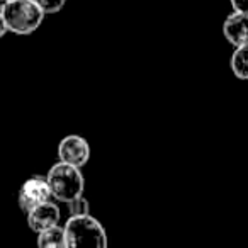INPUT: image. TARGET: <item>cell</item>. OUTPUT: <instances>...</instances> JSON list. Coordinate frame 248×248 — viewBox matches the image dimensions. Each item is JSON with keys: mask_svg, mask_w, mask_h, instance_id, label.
<instances>
[{"mask_svg": "<svg viewBox=\"0 0 248 248\" xmlns=\"http://www.w3.org/2000/svg\"><path fill=\"white\" fill-rule=\"evenodd\" d=\"M68 248H106L107 233L100 221L92 214L68 216L65 223Z\"/></svg>", "mask_w": 248, "mask_h": 248, "instance_id": "obj_1", "label": "cell"}, {"mask_svg": "<svg viewBox=\"0 0 248 248\" xmlns=\"http://www.w3.org/2000/svg\"><path fill=\"white\" fill-rule=\"evenodd\" d=\"M9 32L17 36H29L39 29L45 21V12L34 0H9L2 7Z\"/></svg>", "mask_w": 248, "mask_h": 248, "instance_id": "obj_2", "label": "cell"}, {"mask_svg": "<svg viewBox=\"0 0 248 248\" xmlns=\"http://www.w3.org/2000/svg\"><path fill=\"white\" fill-rule=\"evenodd\" d=\"M51 196L56 202H70L75 197L82 196L85 190V179L78 167L65 162H56L46 173Z\"/></svg>", "mask_w": 248, "mask_h": 248, "instance_id": "obj_3", "label": "cell"}, {"mask_svg": "<svg viewBox=\"0 0 248 248\" xmlns=\"http://www.w3.org/2000/svg\"><path fill=\"white\" fill-rule=\"evenodd\" d=\"M49 199H53V196L46 175H32L26 179L17 194V204L24 214Z\"/></svg>", "mask_w": 248, "mask_h": 248, "instance_id": "obj_4", "label": "cell"}, {"mask_svg": "<svg viewBox=\"0 0 248 248\" xmlns=\"http://www.w3.org/2000/svg\"><path fill=\"white\" fill-rule=\"evenodd\" d=\"M90 158V145L83 136L68 135L58 145V160L82 169Z\"/></svg>", "mask_w": 248, "mask_h": 248, "instance_id": "obj_5", "label": "cell"}, {"mask_svg": "<svg viewBox=\"0 0 248 248\" xmlns=\"http://www.w3.org/2000/svg\"><path fill=\"white\" fill-rule=\"evenodd\" d=\"M60 219H62V211H60L55 199L45 201V202H41L39 206H36L34 209H31L26 214L29 230L34 231L36 234L60 224Z\"/></svg>", "mask_w": 248, "mask_h": 248, "instance_id": "obj_6", "label": "cell"}, {"mask_svg": "<svg viewBox=\"0 0 248 248\" xmlns=\"http://www.w3.org/2000/svg\"><path fill=\"white\" fill-rule=\"evenodd\" d=\"M223 34L230 45H248V14L233 11L223 22Z\"/></svg>", "mask_w": 248, "mask_h": 248, "instance_id": "obj_7", "label": "cell"}, {"mask_svg": "<svg viewBox=\"0 0 248 248\" xmlns=\"http://www.w3.org/2000/svg\"><path fill=\"white\" fill-rule=\"evenodd\" d=\"M38 245L41 248H66V234L65 226H51L48 230L38 233Z\"/></svg>", "mask_w": 248, "mask_h": 248, "instance_id": "obj_8", "label": "cell"}, {"mask_svg": "<svg viewBox=\"0 0 248 248\" xmlns=\"http://www.w3.org/2000/svg\"><path fill=\"white\" fill-rule=\"evenodd\" d=\"M231 72L236 78L248 80V45L236 46L230 60Z\"/></svg>", "mask_w": 248, "mask_h": 248, "instance_id": "obj_9", "label": "cell"}, {"mask_svg": "<svg viewBox=\"0 0 248 248\" xmlns=\"http://www.w3.org/2000/svg\"><path fill=\"white\" fill-rule=\"evenodd\" d=\"M68 206V214L70 216H82V214H90V204L87 201V197L78 196L75 199H72L70 202H66Z\"/></svg>", "mask_w": 248, "mask_h": 248, "instance_id": "obj_10", "label": "cell"}, {"mask_svg": "<svg viewBox=\"0 0 248 248\" xmlns=\"http://www.w3.org/2000/svg\"><path fill=\"white\" fill-rule=\"evenodd\" d=\"M34 2L41 7V11L45 12L46 16L56 14V12L62 11L66 4V0H34Z\"/></svg>", "mask_w": 248, "mask_h": 248, "instance_id": "obj_11", "label": "cell"}, {"mask_svg": "<svg viewBox=\"0 0 248 248\" xmlns=\"http://www.w3.org/2000/svg\"><path fill=\"white\" fill-rule=\"evenodd\" d=\"M230 4L233 7V11L248 14V0H230Z\"/></svg>", "mask_w": 248, "mask_h": 248, "instance_id": "obj_12", "label": "cell"}, {"mask_svg": "<svg viewBox=\"0 0 248 248\" xmlns=\"http://www.w3.org/2000/svg\"><path fill=\"white\" fill-rule=\"evenodd\" d=\"M7 32H9L7 24H5V19H4V14H2V9H0V39L4 38Z\"/></svg>", "mask_w": 248, "mask_h": 248, "instance_id": "obj_13", "label": "cell"}, {"mask_svg": "<svg viewBox=\"0 0 248 248\" xmlns=\"http://www.w3.org/2000/svg\"><path fill=\"white\" fill-rule=\"evenodd\" d=\"M7 2H9V0H0V9L4 7V5H5V4H7Z\"/></svg>", "mask_w": 248, "mask_h": 248, "instance_id": "obj_14", "label": "cell"}]
</instances>
